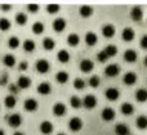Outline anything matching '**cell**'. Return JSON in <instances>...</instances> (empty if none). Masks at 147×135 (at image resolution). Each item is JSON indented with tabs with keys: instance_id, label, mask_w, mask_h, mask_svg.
<instances>
[{
	"instance_id": "1",
	"label": "cell",
	"mask_w": 147,
	"mask_h": 135,
	"mask_svg": "<svg viewBox=\"0 0 147 135\" xmlns=\"http://www.w3.org/2000/svg\"><path fill=\"white\" fill-rule=\"evenodd\" d=\"M7 120H8L9 126H12V128H20L21 124H22V116H21L20 113H13Z\"/></svg>"
},
{
	"instance_id": "2",
	"label": "cell",
	"mask_w": 147,
	"mask_h": 135,
	"mask_svg": "<svg viewBox=\"0 0 147 135\" xmlns=\"http://www.w3.org/2000/svg\"><path fill=\"white\" fill-rule=\"evenodd\" d=\"M83 106L85 108H88V110H92V108H94L97 106V98L93 94L85 95V98L83 99Z\"/></svg>"
},
{
	"instance_id": "3",
	"label": "cell",
	"mask_w": 147,
	"mask_h": 135,
	"mask_svg": "<svg viewBox=\"0 0 147 135\" xmlns=\"http://www.w3.org/2000/svg\"><path fill=\"white\" fill-rule=\"evenodd\" d=\"M83 128V121L79 117H72L71 120L69 121V129L71 131H79Z\"/></svg>"
},
{
	"instance_id": "4",
	"label": "cell",
	"mask_w": 147,
	"mask_h": 135,
	"mask_svg": "<svg viewBox=\"0 0 147 135\" xmlns=\"http://www.w3.org/2000/svg\"><path fill=\"white\" fill-rule=\"evenodd\" d=\"M35 67L40 74H47L49 71V62L47 59H39V61H36Z\"/></svg>"
},
{
	"instance_id": "5",
	"label": "cell",
	"mask_w": 147,
	"mask_h": 135,
	"mask_svg": "<svg viewBox=\"0 0 147 135\" xmlns=\"http://www.w3.org/2000/svg\"><path fill=\"white\" fill-rule=\"evenodd\" d=\"M119 72H120V67L117 66V64H109V66L106 67V70H105V74H106V76H109V77L117 76Z\"/></svg>"
},
{
	"instance_id": "6",
	"label": "cell",
	"mask_w": 147,
	"mask_h": 135,
	"mask_svg": "<svg viewBox=\"0 0 147 135\" xmlns=\"http://www.w3.org/2000/svg\"><path fill=\"white\" fill-rule=\"evenodd\" d=\"M39 107V103L36 99H34V98H28V99L25 100V110L28 111V112H34V111H36Z\"/></svg>"
},
{
	"instance_id": "7",
	"label": "cell",
	"mask_w": 147,
	"mask_h": 135,
	"mask_svg": "<svg viewBox=\"0 0 147 135\" xmlns=\"http://www.w3.org/2000/svg\"><path fill=\"white\" fill-rule=\"evenodd\" d=\"M105 95H106V98L109 100L114 102V100H116L117 98L120 97V92L116 89V88H109V89L106 90V93H105Z\"/></svg>"
},
{
	"instance_id": "8",
	"label": "cell",
	"mask_w": 147,
	"mask_h": 135,
	"mask_svg": "<svg viewBox=\"0 0 147 135\" xmlns=\"http://www.w3.org/2000/svg\"><path fill=\"white\" fill-rule=\"evenodd\" d=\"M102 118L105 121H112L115 118V111L112 110L111 107H106L102 110V113H101Z\"/></svg>"
},
{
	"instance_id": "9",
	"label": "cell",
	"mask_w": 147,
	"mask_h": 135,
	"mask_svg": "<svg viewBox=\"0 0 147 135\" xmlns=\"http://www.w3.org/2000/svg\"><path fill=\"white\" fill-rule=\"evenodd\" d=\"M134 36H136V33L132 27H125L121 32V37L124 41H132L134 39Z\"/></svg>"
},
{
	"instance_id": "10",
	"label": "cell",
	"mask_w": 147,
	"mask_h": 135,
	"mask_svg": "<svg viewBox=\"0 0 147 135\" xmlns=\"http://www.w3.org/2000/svg\"><path fill=\"white\" fill-rule=\"evenodd\" d=\"M53 28L56 32H62L66 28V21H65V18H56L53 22Z\"/></svg>"
},
{
	"instance_id": "11",
	"label": "cell",
	"mask_w": 147,
	"mask_h": 135,
	"mask_svg": "<svg viewBox=\"0 0 147 135\" xmlns=\"http://www.w3.org/2000/svg\"><path fill=\"white\" fill-rule=\"evenodd\" d=\"M94 68V63L90 59H83L80 62V70L83 72H90Z\"/></svg>"
},
{
	"instance_id": "12",
	"label": "cell",
	"mask_w": 147,
	"mask_h": 135,
	"mask_svg": "<svg viewBox=\"0 0 147 135\" xmlns=\"http://www.w3.org/2000/svg\"><path fill=\"white\" fill-rule=\"evenodd\" d=\"M123 81L127 85H134L136 81H137V75L134 72H127L124 75V77H123Z\"/></svg>"
},
{
	"instance_id": "13",
	"label": "cell",
	"mask_w": 147,
	"mask_h": 135,
	"mask_svg": "<svg viewBox=\"0 0 147 135\" xmlns=\"http://www.w3.org/2000/svg\"><path fill=\"white\" fill-rule=\"evenodd\" d=\"M102 35H103L105 37H112V36L115 35V26L110 25V23L105 25L103 27H102Z\"/></svg>"
},
{
	"instance_id": "14",
	"label": "cell",
	"mask_w": 147,
	"mask_h": 135,
	"mask_svg": "<svg viewBox=\"0 0 147 135\" xmlns=\"http://www.w3.org/2000/svg\"><path fill=\"white\" fill-rule=\"evenodd\" d=\"M53 113L56 116H63L65 113H66V106L63 104V103H61V102H58V103H56V104L53 106Z\"/></svg>"
},
{
	"instance_id": "15",
	"label": "cell",
	"mask_w": 147,
	"mask_h": 135,
	"mask_svg": "<svg viewBox=\"0 0 147 135\" xmlns=\"http://www.w3.org/2000/svg\"><path fill=\"white\" fill-rule=\"evenodd\" d=\"M124 59L128 62V63H133V62L137 61V53L133 49H128L124 53Z\"/></svg>"
},
{
	"instance_id": "16",
	"label": "cell",
	"mask_w": 147,
	"mask_h": 135,
	"mask_svg": "<svg viewBox=\"0 0 147 135\" xmlns=\"http://www.w3.org/2000/svg\"><path fill=\"white\" fill-rule=\"evenodd\" d=\"M130 17H132L133 21H141L143 17V12H142V8L140 7H134L132 9V12H130Z\"/></svg>"
},
{
	"instance_id": "17",
	"label": "cell",
	"mask_w": 147,
	"mask_h": 135,
	"mask_svg": "<svg viewBox=\"0 0 147 135\" xmlns=\"http://www.w3.org/2000/svg\"><path fill=\"white\" fill-rule=\"evenodd\" d=\"M17 85L21 89H27V88L31 86V80L28 79L27 76H21V77H18Z\"/></svg>"
},
{
	"instance_id": "18",
	"label": "cell",
	"mask_w": 147,
	"mask_h": 135,
	"mask_svg": "<svg viewBox=\"0 0 147 135\" xmlns=\"http://www.w3.org/2000/svg\"><path fill=\"white\" fill-rule=\"evenodd\" d=\"M40 131L45 135L51 134L52 131H53V125H52L51 121H43V122L40 124Z\"/></svg>"
},
{
	"instance_id": "19",
	"label": "cell",
	"mask_w": 147,
	"mask_h": 135,
	"mask_svg": "<svg viewBox=\"0 0 147 135\" xmlns=\"http://www.w3.org/2000/svg\"><path fill=\"white\" fill-rule=\"evenodd\" d=\"M115 133L116 135H129V128L125 124H117L115 126Z\"/></svg>"
},
{
	"instance_id": "20",
	"label": "cell",
	"mask_w": 147,
	"mask_h": 135,
	"mask_svg": "<svg viewBox=\"0 0 147 135\" xmlns=\"http://www.w3.org/2000/svg\"><path fill=\"white\" fill-rule=\"evenodd\" d=\"M51 90H52L51 84H48V82H41V84H39V86H38V93L39 94H41V95L49 94Z\"/></svg>"
},
{
	"instance_id": "21",
	"label": "cell",
	"mask_w": 147,
	"mask_h": 135,
	"mask_svg": "<svg viewBox=\"0 0 147 135\" xmlns=\"http://www.w3.org/2000/svg\"><path fill=\"white\" fill-rule=\"evenodd\" d=\"M57 58H58V61L61 63H67L70 61V53L67 50H65V49H62V50H59L57 53Z\"/></svg>"
},
{
	"instance_id": "22",
	"label": "cell",
	"mask_w": 147,
	"mask_h": 135,
	"mask_svg": "<svg viewBox=\"0 0 147 135\" xmlns=\"http://www.w3.org/2000/svg\"><path fill=\"white\" fill-rule=\"evenodd\" d=\"M97 40H98V37H97V35L94 32H92V31L86 32V35H85V43L88 44V45H90V46L96 45Z\"/></svg>"
},
{
	"instance_id": "23",
	"label": "cell",
	"mask_w": 147,
	"mask_h": 135,
	"mask_svg": "<svg viewBox=\"0 0 147 135\" xmlns=\"http://www.w3.org/2000/svg\"><path fill=\"white\" fill-rule=\"evenodd\" d=\"M120 111H121L123 115L125 116H129L133 113V111H134V107H133V104H130V103H123L121 107H120Z\"/></svg>"
},
{
	"instance_id": "24",
	"label": "cell",
	"mask_w": 147,
	"mask_h": 135,
	"mask_svg": "<svg viewBox=\"0 0 147 135\" xmlns=\"http://www.w3.org/2000/svg\"><path fill=\"white\" fill-rule=\"evenodd\" d=\"M79 13H80L81 17L88 18V17H90L92 13H93V8L89 7V5H83V7H80V9H79Z\"/></svg>"
},
{
	"instance_id": "25",
	"label": "cell",
	"mask_w": 147,
	"mask_h": 135,
	"mask_svg": "<svg viewBox=\"0 0 147 135\" xmlns=\"http://www.w3.org/2000/svg\"><path fill=\"white\" fill-rule=\"evenodd\" d=\"M136 99L138 100V102L143 103L147 100V90L146 89H138L137 92H136Z\"/></svg>"
},
{
	"instance_id": "26",
	"label": "cell",
	"mask_w": 147,
	"mask_h": 135,
	"mask_svg": "<svg viewBox=\"0 0 147 135\" xmlns=\"http://www.w3.org/2000/svg\"><path fill=\"white\" fill-rule=\"evenodd\" d=\"M79 43H80L79 35H76V33H70V35L67 36V44H69L70 46H76Z\"/></svg>"
},
{
	"instance_id": "27",
	"label": "cell",
	"mask_w": 147,
	"mask_h": 135,
	"mask_svg": "<svg viewBox=\"0 0 147 135\" xmlns=\"http://www.w3.org/2000/svg\"><path fill=\"white\" fill-rule=\"evenodd\" d=\"M136 125H137V128L141 129V130L147 129V117L146 116H140V117H137V120H136Z\"/></svg>"
},
{
	"instance_id": "28",
	"label": "cell",
	"mask_w": 147,
	"mask_h": 135,
	"mask_svg": "<svg viewBox=\"0 0 147 135\" xmlns=\"http://www.w3.org/2000/svg\"><path fill=\"white\" fill-rule=\"evenodd\" d=\"M56 80L59 82V84H65V82H67V80H69V74H67L66 71H59V72H57Z\"/></svg>"
},
{
	"instance_id": "29",
	"label": "cell",
	"mask_w": 147,
	"mask_h": 135,
	"mask_svg": "<svg viewBox=\"0 0 147 135\" xmlns=\"http://www.w3.org/2000/svg\"><path fill=\"white\" fill-rule=\"evenodd\" d=\"M17 103V99H16L14 95H8V97L4 98V104L7 108H13Z\"/></svg>"
},
{
	"instance_id": "30",
	"label": "cell",
	"mask_w": 147,
	"mask_h": 135,
	"mask_svg": "<svg viewBox=\"0 0 147 135\" xmlns=\"http://www.w3.org/2000/svg\"><path fill=\"white\" fill-rule=\"evenodd\" d=\"M43 46L47 50H52V49H54V46H56V43H54V40L52 37H45L43 40Z\"/></svg>"
},
{
	"instance_id": "31",
	"label": "cell",
	"mask_w": 147,
	"mask_h": 135,
	"mask_svg": "<svg viewBox=\"0 0 147 135\" xmlns=\"http://www.w3.org/2000/svg\"><path fill=\"white\" fill-rule=\"evenodd\" d=\"M3 63L8 67H13L16 63V58L12 54H7V55H4V58H3Z\"/></svg>"
},
{
	"instance_id": "32",
	"label": "cell",
	"mask_w": 147,
	"mask_h": 135,
	"mask_svg": "<svg viewBox=\"0 0 147 135\" xmlns=\"http://www.w3.org/2000/svg\"><path fill=\"white\" fill-rule=\"evenodd\" d=\"M23 49H25L26 51H28V53L35 50V43H34V40H31V39L25 40V43H23Z\"/></svg>"
},
{
	"instance_id": "33",
	"label": "cell",
	"mask_w": 147,
	"mask_h": 135,
	"mask_svg": "<svg viewBox=\"0 0 147 135\" xmlns=\"http://www.w3.org/2000/svg\"><path fill=\"white\" fill-rule=\"evenodd\" d=\"M14 18H16V22L20 26H25L26 22H27V15H26L25 13H17Z\"/></svg>"
},
{
	"instance_id": "34",
	"label": "cell",
	"mask_w": 147,
	"mask_h": 135,
	"mask_svg": "<svg viewBox=\"0 0 147 135\" xmlns=\"http://www.w3.org/2000/svg\"><path fill=\"white\" fill-rule=\"evenodd\" d=\"M32 32L34 33H36V35H40V33H43L44 32V25H43V22H35L32 25Z\"/></svg>"
},
{
	"instance_id": "35",
	"label": "cell",
	"mask_w": 147,
	"mask_h": 135,
	"mask_svg": "<svg viewBox=\"0 0 147 135\" xmlns=\"http://www.w3.org/2000/svg\"><path fill=\"white\" fill-rule=\"evenodd\" d=\"M70 104H71L72 108H80L81 106H83V100H81L79 97L74 95V97L70 98Z\"/></svg>"
},
{
	"instance_id": "36",
	"label": "cell",
	"mask_w": 147,
	"mask_h": 135,
	"mask_svg": "<svg viewBox=\"0 0 147 135\" xmlns=\"http://www.w3.org/2000/svg\"><path fill=\"white\" fill-rule=\"evenodd\" d=\"M18 45H20V39H18L17 36H12V37L8 39V46H9L10 49L18 48Z\"/></svg>"
},
{
	"instance_id": "37",
	"label": "cell",
	"mask_w": 147,
	"mask_h": 135,
	"mask_svg": "<svg viewBox=\"0 0 147 135\" xmlns=\"http://www.w3.org/2000/svg\"><path fill=\"white\" fill-rule=\"evenodd\" d=\"M74 88H75L76 90H81L85 88V81H84L83 79H80V77H76L75 80H74Z\"/></svg>"
},
{
	"instance_id": "38",
	"label": "cell",
	"mask_w": 147,
	"mask_h": 135,
	"mask_svg": "<svg viewBox=\"0 0 147 135\" xmlns=\"http://www.w3.org/2000/svg\"><path fill=\"white\" fill-rule=\"evenodd\" d=\"M10 28V21L8 18H0V30L8 31Z\"/></svg>"
},
{
	"instance_id": "39",
	"label": "cell",
	"mask_w": 147,
	"mask_h": 135,
	"mask_svg": "<svg viewBox=\"0 0 147 135\" xmlns=\"http://www.w3.org/2000/svg\"><path fill=\"white\" fill-rule=\"evenodd\" d=\"M105 51L107 53L109 57H115L117 53V48L115 45H111V44H110V45H107L106 48H105Z\"/></svg>"
},
{
	"instance_id": "40",
	"label": "cell",
	"mask_w": 147,
	"mask_h": 135,
	"mask_svg": "<svg viewBox=\"0 0 147 135\" xmlns=\"http://www.w3.org/2000/svg\"><path fill=\"white\" fill-rule=\"evenodd\" d=\"M59 9H61V7H59L58 4H49V5H47V10H48L49 14H56L57 12H59Z\"/></svg>"
},
{
	"instance_id": "41",
	"label": "cell",
	"mask_w": 147,
	"mask_h": 135,
	"mask_svg": "<svg viewBox=\"0 0 147 135\" xmlns=\"http://www.w3.org/2000/svg\"><path fill=\"white\" fill-rule=\"evenodd\" d=\"M89 85H90L92 88H98V85L101 84V80H99L98 76H92L89 77Z\"/></svg>"
},
{
	"instance_id": "42",
	"label": "cell",
	"mask_w": 147,
	"mask_h": 135,
	"mask_svg": "<svg viewBox=\"0 0 147 135\" xmlns=\"http://www.w3.org/2000/svg\"><path fill=\"white\" fill-rule=\"evenodd\" d=\"M109 58H110V57L107 55V53H106V51H105V50L99 51V53L97 54V59H98V61L101 62V63H105V62H106Z\"/></svg>"
},
{
	"instance_id": "43",
	"label": "cell",
	"mask_w": 147,
	"mask_h": 135,
	"mask_svg": "<svg viewBox=\"0 0 147 135\" xmlns=\"http://www.w3.org/2000/svg\"><path fill=\"white\" fill-rule=\"evenodd\" d=\"M27 10L31 13H36L39 10V5L38 4H28L27 5Z\"/></svg>"
},
{
	"instance_id": "44",
	"label": "cell",
	"mask_w": 147,
	"mask_h": 135,
	"mask_svg": "<svg viewBox=\"0 0 147 135\" xmlns=\"http://www.w3.org/2000/svg\"><path fill=\"white\" fill-rule=\"evenodd\" d=\"M141 48L147 49V35H143L141 37Z\"/></svg>"
},
{
	"instance_id": "45",
	"label": "cell",
	"mask_w": 147,
	"mask_h": 135,
	"mask_svg": "<svg viewBox=\"0 0 147 135\" xmlns=\"http://www.w3.org/2000/svg\"><path fill=\"white\" fill-rule=\"evenodd\" d=\"M9 92L12 93V94H16V93L18 92V85L17 84H10L9 85Z\"/></svg>"
},
{
	"instance_id": "46",
	"label": "cell",
	"mask_w": 147,
	"mask_h": 135,
	"mask_svg": "<svg viewBox=\"0 0 147 135\" xmlns=\"http://www.w3.org/2000/svg\"><path fill=\"white\" fill-rule=\"evenodd\" d=\"M27 67H28V64H27V62H21L20 63V70L21 71H25V70H27Z\"/></svg>"
},
{
	"instance_id": "47",
	"label": "cell",
	"mask_w": 147,
	"mask_h": 135,
	"mask_svg": "<svg viewBox=\"0 0 147 135\" xmlns=\"http://www.w3.org/2000/svg\"><path fill=\"white\" fill-rule=\"evenodd\" d=\"M7 81H8V75L4 74V75H3V77H1V80H0V84L5 85V84H7Z\"/></svg>"
},
{
	"instance_id": "48",
	"label": "cell",
	"mask_w": 147,
	"mask_h": 135,
	"mask_svg": "<svg viewBox=\"0 0 147 135\" xmlns=\"http://www.w3.org/2000/svg\"><path fill=\"white\" fill-rule=\"evenodd\" d=\"M0 8H1L3 10H9L10 8H12V5H9V4H1V5H0Z\"/></svg>"
},
{
	"instance_id": "49",
	"label": "cell",
	"mask_w": 147,
	"mask_h": 135,
	"mask_svg": "<svg viewBox=\"0 0 147 135\" xmlns=\"http://www.w3.org/2000/svg\"><path fill=\"white\" fill-rule=\"evenodd\" d=\"M13 135H25V134H23V133H21V131H16V133L13 134Z\"/></svg>"
},
{
	"instance_id": "50",
	"label": "cell",
	"mask_w": 147,
	"mask_h": 135,
	"mask_svg": "<svg viewBox=\"0 0 147 135\" xmlns=\"http://www.w3.org/2000/svg\"><path fill=\"white\" fill-rule=\"evenodd\" d=\"M0 135H5V133H4V130H1V129H0Z\"/></svg>"
},
{
	"instance_id": "51",
	"label": "cell",
	"mask_w": 147,
	"mask_h": 135,
	"mask_svg": "<svg viewBox=\"0 0 147 135\" xmlns=\"http://www.w3.org/2000/svg\"><path fill=\"white\" fill-rule=\"evenodd\" d=\"M143 62H145V66L147 67V57H146V58H145V61H143Z\"/></svg>"
},
{
	"instance_id": "52",
	"label": "cell",
	"mask_w": 147,
	"mask_h": 135,
	"mask_svg": "<svg viewBox=\"0 0 147 135\" xmlns=\"http://www.w3.org/2000/svg\"><path fill=\"white\" fill-rule=\"evenodd\" d=\"M57 135H65V134H63V133H61V134H57Z\"/></svg>"
}]
</instances>
